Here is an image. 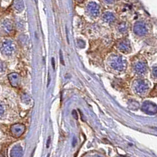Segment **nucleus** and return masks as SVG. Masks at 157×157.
<instances>
[{
	"instance_id": "obj_1",
	"label": "nucleus",
	"mask_w": 157,
	"mask_h": 157,
	"mask_svg": "<svg viewBox=\"0 0 157 157\" xmlns=\"http://www.w3.org/2000/svg\"><path fill=\"white\" fill-rule=\"evenodd\" d=\"M110 66L115 70L123 71L127 67V62L124 57L120 55H113L110 59Z\"/></svg>"
},
{
	"instance_id": "obj_2",
	"label": "nucleus",
	"mask_w": 157,
	"mask_h": 157,
	"mask_svg": "<svg viewBox=\"0 0 157 157\" xmlns=\"http://www.w3.org/2000/svg\"><path fill=\"white\" fill-rule=\"evenodd\" d=\"M0 50L4 55L10 56L12 55L16 50V46L11 40L4 39L2 42L0 43Z\"/></svg>"
},
{
	"instance_id": "obj_3",
	"label": "nucleus",
	"mask_w": 157,
	"mask_h": 157,
	"mask_svg": "<svg viewBox=\"0 0 157 157\" xmlns=\"http://www.w3.org/2000/svg\"><path fill=\"white\" fill-rule=\"evenodd\" d=\"M133 89L137 94L142 96L149 89V85L145 81H137L134 82V85H133Z\"/></svg>"
},
{
	"instance_id": "obj_4",
	"label": "nucleus",
	"mask_w": 157,
	"mask_h": 157,
	"mask_svg": "<svg viewBox=\"0 0 157 157\" xmlns=\"http://www.w3.org/2000/svg\"><path fill=\"white\" fill-rule=\"evenodd\" d=\"M142 111L145 113L148 114V115H155L156 114V105L154 103H152V102H145V103L142 104V107H141Z\"/></svg>"
},
{
	"instance_id": "obj_5",
	"label": "nucleus",
	"mask_w": 157,
	"mask_h": 157,
	"mask_svg": "<svg viewBox=\"0 0 157 157\" xmlns=\"http://www.w3.org/2000/svg\"><path fill=\"white\" fill-rule=\"evenodd\" d=\"M133 32L137 36H145V35L147 34V27L144 22L138 21L134 25Z\"/></svg>"
},
{
	"instance_id": "obj_6",
	"label": "nucleus",
	"mask_w": 157,
	"mask_h": 157,
	"mask_svg": "<svg viewBox=\"0 0 157 157\" xmlns=\"http://www.w3.org/2000/svg\"><path fill=\"white\" fill-rule=\"evenodd\" d=\"M25 131V126L21 123H16L11 127V133L14 137H20Z\"/></svg>"
},
{
	"instance_id": "obj_7",
	"label": "nucleus",
	"mask_w": 157,
	"mask_h": 157,
	"mask_svg": "<svg viewBox=\"0 0 157 157\" xmlns=\"http://www.w3.org/2000/svg\"><path fill=\"white\" fill-rule=\"evenodd\" d=\"M88 14L92 17H97L99 14V6L95 2H90L86 7Z\"/></svg>"
},
{
	"instance_id": "obj_8",
	"label": "nucleus",
	"mask_w": 157,
	"mask_h": 157,
	"mask_svg": "<svg viewBox=\"0 0 157 157\" xmlns=\"http://www.w3.org/2000/svg\"><path fill=\"white\" fill-rule=\"evenodd\" d=\"M117 47L119 50L121 51L122 52H130L131 50V47L127 40H122L121 41H119Z\"/></svg>"
},
{
	"instance_id": "obj_9",
	"label": "nucleus",
	"mask_w": 157,
	"mask_h": 157,
	"mask_svg": "<svg viewBox=\"0 0 157 157\" xmlns=\"http://www.w3.org/2000/svg\"><path fill=\"white\" fill-rule=\"evenodd\" d=\"M8 79L12 86L17 87L20 84V76L17 73H12L9 74Z\"/></svg>"
},
{
	"instance_id": "obj_10",
	"label": "nucleus",
	"mask_w": 157,
	"mask_h": 157,
	"mask_svg": "<svg viewBox=\"0 0 157 157\" xmlns=\"http://www.w3.org/2000/svg\"><path fill=\"white\" fill-rule=\"evenodd\" d=\"M134 70H135V72L137 73V74H144L146 72V70H147V67H146L145 63L138 62L134 66Z\"/></svg>"
},
{
	"instance_id": "obj_11",
	"label": "nucleus",
	"mask_w": 157,
	"mask_h": 157,
	"mask_svg": "<svg viewBox=\"0 0 157 157\" xmlns=\"http://www.w3.org/2000/svg\"><path fill=\"white\" fill-rule=\"evenodd\" d=\"M23 153V149L20 145H16L10 152V157H22Z\"/></svg>"
},
{
	"instance_id": "obj_12",
	"label": "nucleus",
	"mask_w": 157,
	"mask_h": 157,
	"mask_svg": "<svg viewBox=\"0 0 157 157\" xmlns=\"http://www.w3.org/2000/svg\"><path fill=\"white\" fill-rule=\"evenodd\" d=\"M2 29L6 32V33H10L13 30V25L12 22L9 20H6L2 22Z\"/></svg>"
},
{
	"instance_id": "obj_13",
	"label": "nucleus",
	"mask_w": 157,
	"mask_h": 157,
	"mask_svg": "<svg viewBox=\"0 0 157 157\" xmlns=\"http://www.w3.org/2000/svg\"><path fill=\"white\" fill-rule=\"evenodd\" d=\"M103 18L104 20L108 23L113 22L114 21H115V17H114V15L111 13H105V14H104Z\"/></svg>"
},
{
	"instance_id": "obj_14",
	"label": "nucleus",
	"mask_w": 157,
	"mask_h": 157,
	"mask_svg": "<svg viewBox=\"0 0 157 157\" xmlns=\"http://www.w3.org/2000/svg\"><path fill=\"white\" fill-rule=\"evenodd\" d=\"M6 70V65L4 62L0 61V75L4 74Z\"/></svg>"
},
{
	"instance_id": "obj_15",
	"label": "nucleus",
	"mask_w": 157,
	"mask_h": 157,
	"mask_svg": "<svg viewBox=\"0 0 157 157\" xmlns=\"http://www.w3.org/2000/svg\"><path fill=\"white\" fill-rule=\"evenodd\" d=\"M15 7L20 11L24 9V3H23L21 0H18L17 2H16V4H15Z\"/></svg>"
},
{
	"instance_id": "obj_16",
	"label": "nucleus",
	"mask_w": 157,
	"mask_h": 157,
	"mask_svg": "<svg viewBox=\"0 0 157 157\" xmlns=\"http://www.w3.org/2000/svg\"><path fill=\"white\" fill-rule=\"evenodd\" d=\"M119 32H122V33L125 32L127 30V25H126L125 23H123V24L119 25Z\"/></svg>"
},
{
	"instance_id": "obj_17",
	"label": "nucleus",
	"mask_w": 157,
	"mask_h": 157,
	"mask_svg": "<svg viewBox=\"0 0 157 157\" xmlns=\"http://www.w3.org/2000/svg\"><path fill=\"white\" fill-rule=\"evenodd\" d=\"M5 113V107L3 103L0 102V118L4 115Z\"/></svg>"
},
{
	"instance_id": "obj_18",
	"label": "nucleus",
	"mask_w": 157,
	"mask_h": 157,
	"mask_svg": "<svg viewBox=\"0 0 157 157\" xmlns=\"http://www.w3.org/2000/svg\"><path fill=\"white\" fill-rule=\"evenodd\" d=\"M77 43H78V45H79L80 47H85V43L82 41V40H78Z\"/></svg>"
},
{
	"instance_id": "obj_19",
	"label": "nucleus",
	"mask_w": 157,
	"mask_h": 157,
	"mask_svg": "<svg viewBox=\"0 0 157 157\" xmlns=\"http://www.w3.org/2000/svg\"><path fill=\"white\" fill-rule=\"evenodd\" d=\"M60 60H61V63L62 65H64V59H63V55H62V51L61 50H60Z\"/></svg>"
},
{
	"instance_id": "obj_20",
	"label": "nucleus",
	"mask_w": 157,
	"mask_h": 157,
	"mask_svg": "<svg viewBox=\"0 0 157 157\" xmlns=\"http://www.w3.org/2000/svg\"><path fill=\"white\" fill-rule=\"evenodd\" d=\"M152 73H153V76H154L155 77H156V67H153Z\"/></svg>"
},
{
	"instance_id": "obj_21",
	"label": "nucleus",
	"mask_w": 157,
	"mask_h": 157,
	"mask_svg": "<svg viewBox=\"0 0 157 157\" xmlns=\"http://www.w3.org/2000/svg\"><path fill=\"white\" fill-rule=\"evenodd\" d=\"M72 114H73L74 118H75V119H77L78 116H77V113H76V111H72Z\"/></svg>"
},
{
	"instance_id": "obj_22",
	"label": "nucleus",
	"mask_w": 157,
	"mask_h": 157,
	"mask_svg": "<svg viewBox=\"0 0 157 157\" xmlns=\"http://www.w3.org/2000/svg\"><path fill=\"white\" fill-rule=\"evenodd\" d=\"M52 66H53V68L55 69V63H54V58H52Z\"/></svg>"
},
{
	"instance_id": "obj_23",
	"label": "nucleus",
	"mask_w": 157,
	"mask_h": 157,
	"mask_svg": "<svg viewBox=\"0 0 157 157\" xmlns=\"http://www.w3.org/2000/svg\"><path fill=\"white\" fill-rule=\"evenodd\" d=\"M50 137L48 138V141H47V144H46V147H49V145H50Z\"/></svg>"
},
{
	"instance_id": "obj_24",
	"label": "nucleus",
	"mask_w": 157,
	"mask_h": 157,
	"mask_svg": "<svg viewBox=\"0 0 157 157\" xmlns=\"http://www.w3.org/2000/svg\"><path fill=\"white\" fill-rule=\"evenodd\" d=\"M106 2H108V3H112L113 2L114 0H105Z\"/></svg>"
},
{
	"instance_id": "obj_25",
	"label": "nucleus",
	"mask_w": 157,
	"mask_h": 157,
	"mask_svg": "<svg viewBox=\"0 0 157 157\" xmlns=\"http://www.w3.org/2000/svg\"><path fill=\"white\" fill-rule=\"evenodd\" d=\"M47 157H50V155H47Z\"/></svg>"
},
{
	"instance_id": "obj_26",
	"label": "nucleus",
	"mask_w": 157,
	"mask_h": 157,
	"mask_svg": "<svg viewBox=\"0 0 157 157\" xmlns=\"http://www.w3.org/2000/svg\"><path fill=\"white\" fill-rule=\"evenodd\" d=\"M78 1H80H80H82V0H78Z\"/></svg>"
}]
</instances>
